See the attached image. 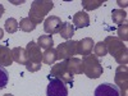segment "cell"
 Returning <instances> with one entry per match:
<instances>
[{"label": "cell", "instance_id": "ffe728a7", "mask_svg": "<svg viewBox=\"0 0 128 96\" xmlns=\"http://www.w3.org/2000/svg\"><path fill=\"white\" fill-rule=\"evenodd\" d=\"M18 26H19V28L22 30L23 32H31V31H34V30L36 28V24L32 22L28 17L20 19V22L18 23Z\"/></svg>", "mask_w": 128, "mask_h": 96}, {"label": "cell", "instance_id": "7a4b0ae2", "mask_svg": "<svg viewBox=\"0 0 128 96\" xmlns=\"http://www.w3.org/2000/svg\"><path fill=\"white\" fill-rule=\"evenodd\" d=\"M82 64H83V74H86L88 78L96 80L102 74V66L99 62L98 56H95L92 54L83 56Z\"/></svg>", "mask_w": 128, "mask_h": 96}, {"label": "cell", "instance_id": "d6986e66", "mask_svg": "<svg viewBox=\"0 0 128 96\" xmlns=\"http://www.w3.org/2000/svg\"><path fill=\"white\" fill-rule=\"evenodd\" d=\"M37 45L40 46V49H51L52 45H54V40H52V37L50 35H42L38 37L37 40Z\"/></svg>", "mask_w": 128, "mask_h": 96}, {"label": "cell", "instance_id": "ba28073f", "mask_svg": "<svg viewBox=\"0 0 128 96\" xmlns=\"http://www.w3.org/2000/svg\"><path fill=\"white\" fill-rule=\"evenodd\" d=\"M26 51H27L30 62L35 63V64H41V62H42V52H41L40 46L37 45V42H35V41L28 42L27 48H26Z\"/></svg>", "mask_w": 128, "mask_h": 96}, {"label": "cell", "instance_id": "ac0fdd59", "mask_svg": "<svg viewBox=\"0 0 128 96\" xmlns=\"http://www.w3.org/2000/svg\"><path fill=\"white\" fill-rule=\"evenodd\" d=\"M56 60V51L55 49H48L42 52V62L45 64H49V66H52Z\"/></svg>", "mask_w": 128, "mask_h": 96}, {"label": "cell", "instance_id": "603a6c76", "mask_svg": "<svg viewBox=\"0 0 128 96\" xmlns=\"http://www.w3.org/2000/svg\"><path fill=\"white\" fill-rule=\"evenodd\" d=\"M106 54H108V49H106L104 41H100L94 45V55L95 56H105Z\"/></svg>", "mask_w": 128, "mask_h": 96}, {"label": "cell", "instance_id": "52a82bcc", "mask_svg": "<svg viewBox=\"0 0 128 96\" xmlns=\"http://www.w3.org/2000/svg\"><path fill=\"white\" fill-rule=\"evenodd\" d=\"M63 23H62V19L56 16H50L45 19L44 22V30L46 34L49 35H55V34H59V31L62 28Z\"/></svg>", "mask_w": 128, "mask_h": 96}, {"label": "cell", "instance_id": "e0dca14e", "mask_svg": "<svg viewBox=\"0 0 128 96\" xmlns=\"http://www.w3.org/2000/svg\"><path fill=\"white\" fill-rule=\"evenodd\" d=\"M112 19H113V22L115 24H123L126 22V19H127V13L124 12L123 9H114L113 12H112Z\"/></svg>", "mask_w": 128, "mask_h": 96}, {"label": "cell", "instance_id": "484cf974", "mask_svg": "<svg viewBox=\"0 0 128 96\" xmlns=\"http://www.w3.org/2000/svg\"><path fill=\"white\" fill-rule=\"evenodd\" d=\"M116 34H118V38H119L120 41H127V40H128V26H127L126 22L118 27Z\"/></svg>", "mask_w": 128, "mask_h": 96}, {"label": "cell", "instance_id": "277c9868", "mask_svg": "<svg viewBox=\"0 0 128 96\" xmlns=\"http://www.w3.org/2000/svg\"><path fill=\"white\" fill-rule=\"evenodd\" d=\"M50 77H54L60 80L64 83H73V76L67 70V66H66V62H60L56 63L51 67L50 70Z\"/></svg>", "mask_w": 128, "mask_h": 96}, {"label": "cell", "instance_id": "3957f363", "mask_svg": "<svg viewBox=\"0 0 128 96\" xmlns=\"http://www.w3.org/2000/svg\"><path fill=\"white\" fill-rule=\"evenodd\" d=\"M76 49H77V41L74 40H67L66 42H62L60 45L56 46V60H67L73 58L76 55Z\"/></svg>", "mask_w": 128, "mask_h": 96}, {"label": "cell", "instance_id": "83f0119b", "mask_svg": "<svg viewBox=\"0 0 128 96\" xmlns=\"http://www.w3.org/2000/svg\"><path fill=\"white\" fill-rule=\"evenodd\" d=\"M4 6H3V4H0V18H2L3 17V14H4Z\"/></svg>", "mask_w": 128, "mask_h": 96}, {"label": "cell", "instance_id": "9c48e42d", "mask_svg": "<svg viewBox=\"0 0 128 96\" xmlns=\"http://www.w3.org/2000/svg\"><path fill=\"white\" fill-rule=\"evenodd\" d=\"M104 44H105L106 49H108V52L113 56H115L123 48H126L123 41H120L118 37H114V36H108L104 40Z\"/></svg>", "mask_w": 128, "mask_h": 96}, {"label": "cell", "instance_id": "f546056e", "mask_svg": "<svg viewBox=\"0 0 128 96\" xmlns=\"http://www.w3.org/2000/svg\"><path fill=\"white\" fill-rule=\"evenodd\" d=\"M3 37H4V31H3V28H0V40Z\"/></svg>", "mask_w": 128, "mask_h": 96}, {"label": "cell", "instance_id": "2e32d148", "mask_svg": "<svg viewBox=\"0 0 128 96\" xmlns=\"http://www.w3.org/2000/svg\"><path fill=\"white\" fill-rule=\"evenodd\" d=\"M59 35L63 37V38H66V40H72L73 35H74V27L73 24H70L69 22H64L60 31H59Z\"/></svg>", "mask_w": 128, "mask_h": 96}, {"label": "cell", "instance_id": "9a60e30c", "mask_svg": "<svg viewBox=\"0 0 128 96\" xmlns=\"http://www.w3.org/2000/svg\"><path fill=\"white\" fill-rule=\"evenodd\" d=\"M12 55H13V62H16L18 64H22V66H26V64L30 62L27 51L23 48H14L12 50Z\"/></svg>", "mask_w": 128, "mask_h": 96}, {"label": "cell", "instance_id": "4fadbf2b", "mask_svg": "<svg viewBox=\"0 0 128 96\" xmlns=\"http://www.w3.org/2000/svg\"><path fill=\"white\" fill-rule=\"evenodd\" d=\"M90 26V17L86 12H77L73 16V27L74 28H84Z\"/></svg>", "mask_w": 128, "mask_h": 96}, {"label": "cell", "instance_id": "30bf717a", "mask_svg": "<svg viewBox=\"0 0 128 96\" xmlns=\"http://www.w3.org/2000/svg\"><path fill=\"white\" fill-rule=\"evenodd\" d=\"M94 45L95 42L91 37H84L80 41H77V49H76V52L82 56H87L92 52V49H94Z\"/></svg>", "mask_w": 128, "mask_h": 96}, {"label": "cell", "instance_id": "7402d4cb", "mask_svg": "<svg viewBox=\"0 0 128 96\" xmlns=\"http://www.w3.org/2000/svg\"><path fill=\"white\" fill-rule=\"evenodd\" d=\"M114 58H115L118 64H120V66H127V63H128V49H127V46L123 48Z\"/></svg>", "mask_w": 128, "mask_h": 96}, {"label": "cell", "instance_id": "f1b7e54d", "mask_svg": "<svg viewBox=\"0 0 128 96\" xmlns=\"http://www.w3.org/2000/svg\"><path fill=\"white\" fill-rule=\"evenodd\" d=\"M118 4H119L120 6H123V8H127V5H128L127 2H118Z\"/></svg>", "mask_w": 128, "mask_h": 96}, {"label": "cell", "instance_id": "4316f807", "mask_svg": "<svg viewBox=\"0 0 128 96\" xmlns=\"http://www.w3.org/2000/svg\"><path fill=\"white\" fill-rule=\"evenodd\" d=\"M26 69L30 70V72H37L41 69V64H35V63H32V62H28L26 64Z\"/></svg>", "mask_w": 128, "mask_h": 96}, {"label": "cell", "instance_id": "7c38bea8", "mask_svg": "<svg viewBox=\"0 0 128 96\" xmlns=\"http://www.w3.org/2000/svg\"><path fill=\"white\" fill-rule=\"evenodd\" d=\"M66 62V66H67V70L72 74H82L83 73V64H82V59L78 58H70L64 60Z\"/></svg>", "mask_w": 128, "mask_h": 96}, {"label": "cell", "instance_id": "6da1fadb", "mask_svg": "<svg viewBox=\"0 0 128 96\" xmlns=\"http://www.w3.org/2000/svg\"><path fill=\"white\" fill-rule=\"evenodd\" d=\"M52 8H54V3L51 0H35V2H32L28 18L37 26L44 20L46 14Z\"/></svg>", "mask_w": 128, "mask_h": 96}, {"label": "cell", "instance_id": "44dd1931", "mask_svg": "<svg viewBox=\"0 0 128 96\" xmlns=\"http://www.w3.org/2000/svg\"><path fill=\"white\" fill-rule=\"evenodd\" d=\"M82 6L86 10H94L104 4V0H82Z\"/></svg>", "mask_w": 128, "mask_h": 96}, {"label": "cell", "instance_id": "d4e9b609", "mask_svg": "<svg viewBox=\"0 0 128 96\" xmlns=\"http://www.w3.org/2000/svg\"><path fill=\"white\" fill-rule=\"evenodd\" d=\"M8 80H9V73L8 70L0 66V90H3L6 87L8 84Z\"/></svg>", "mask_w": 128, "mask_h": 96}, {"label": "cell", "instance_id": "5bb4252c", "mask_svg": "<svg viewBox=\"0 0 128 96\" xmlns=\"http://www.w3.org/2000/svg\"><path fill=\"white\" fill-rule=\"evenodd\" d=\"M13 64V55L12 50L6 45H0V66L2 67H9Z\"/></svg>", "mask_w": 128, "mask_h": 96}, {"label": "cell", "instance_id": "4dcf8cb0", "mask_svg": "<svg viewBox=\"0 0 128 96\" xmlns=\"http://www.w3.org/2000/svg\"><path fill=\"white\" fill-rule=\"evenodd\" d=\"M4 96H13L12 94H6V95H4Z\"/></svg>", "mask_w": 128, "mask_h": 96}, {"label": "cell", "instance_id": "8fae6325", "mask_svg": "<svg viewBox=\"0 0 128 96\" xmlns=\"http://www.w3.org/2000/svg\"><path fill=\"white\" fill-rule=\"evenodd\" d=\"M95 96H119V90L113 83H101L96 87Z\"/></svg>", "mask_w": 128, "mask_h": 96}, {"label": "cell", "instance_id": "8992f818", "mask_svg": "<svg viewBox=\"0 0 128 96\" xmlns=\"http://www.w3.org/2000/svg\"><path fill=\"white\" fill-rule=\"evenodd\" d=\"M48 96H68V88L66 83L58 78L49 77V86L46 90Z\"/></svg>", "mask_w": 128, "mask_h": 96}, {"label": "cell", "instance_id": "cb8c5ba5", "mask_svg": "<svg viewBox=\"0 0 128 96\" xmlns=\"http://www.w3.org/2000/svg\"><path fill=\"white\" fill-rule=\"evenodd\" d=\"M4 27H5V31L8 32V34H14V32H17V30L19 28L18 22H17L14 18H8L5 20Z\"/></svg>", "mask_w": 128, "mask_h": 96}, {"label": "cell", "instance_id": "5b68a950", "mask_svg": "<svg viewBox=\"0 0 128 96\" xmlns=\"http://www.w3.org/2000/svg\"><path fill=\"white\" fill-rule=\"evenodd\" d=\"M115 86L119 87V96H127L128 88V69L127 66H119L115 70Z\"/></svg>", "mask_w": 128, "mask_h": 96}]
</instances>
